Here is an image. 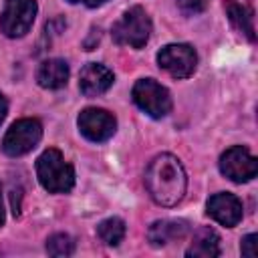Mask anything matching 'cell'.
<instances>
[{
  "instance_id": "cell-1",
  "label": "cell",
  "mask_w": 258,
  "mask_h": 258,
  "mask_svg": "<svg viewBox=\"0 0 258 258\" xmlns=\"http://www.w3.org/2000/svg\"><path fill=\"white\" fill-rule=\"evenodd\" d=\"M145 187L157 206H177L187 189V177L181 161L171 153L155 155L145 169Z\"/></svg>"
},
{
  "instance_id": "cell-2",
  "label": "cell",
  "mask_w": 258,
  "mask_h": 258,
  "mask_svg": "<svg viewBox=\"0 0 258 258\" xmlns=\"http://www.w3.org/2000/svg\"><path fill=\"white\" fill-rule=\"evenodd\" d=\"M36 177L50 194H67L75 185V169L54 147L44 149L36 159Z\"/></svg>"
},
{
  "instance_id": "cell-3",
  "label": "cell",
  "mask_w": 258,
  "mask_h": 258,
  "mask_svg": "<svg viewBox=\"0 0 258 258\" xmlns=\"http://www.w3.org/2000/svg\"><path fill=\"white\" fill-rule=\"evenodd\" d=\"M113 40L129 48H143L151 36V18L141 6L129 8L113 24Z\"/></svg>"
},
{
  "instance_id": "cell-4",
  "label": "cell",
  "mask_w": 258,
  "mask_h": 258,
  "mask_svg": "<svg viewBox=\"0 0 258 258\" xmlns=\"http://www.w3.org/2000/svg\"><path fill=\"white\" fill-rule=\"evenodd\" d=\"M133 103L153 119H161L171 111L169 91L155 79H139L131 91Z\"/></svg>"
},
{
  "instance_id": "cell-5",
  "label": "cell",
  "mask_w": 258,
  "mask_h": 258,
  "mask_svg": "<svg viewBox=\"0 0 258 258\" xmlns=\"http://www.w3.org/2000/svg\"><path fill=\"white\" fill-rule=\"evenodd\" d=\"M42 137V125L38 119L24 117L10 125L2 139V151L8 157H20L36 147V143Z\"/></svg>"
},
{
  "instance_id": "cell-6",
  "label": "cell",
  "mask_w": 258,
  "mask_h": 258,
  "mask_svg": "<svg viewBox=\"0 0 258 258\" xmlns=\"http://www.w3.org/2000/svg\"><path fill=\"white\" fill-rule=\"evenodd\" d=\"M36 0H6L0 14V28L8 38L24 36L36 18Z\"/></svg>"
},
{
  "instance_id": "cell-7",
  "label": "cell",
  "mask_w": 258,
  "mask_h": 258,
  "mask_svg": "<svg viewBox=\"0 0 258 258\" xmlns=\"http://www.w3.org/2000/svg\"><path fill=\"white\" fill-rule=\"evenodd\" d=\"M220 171L236 183H246L256 177L258 159L248 151V147L234 145L220 155Z\"/></svg>"
},
{
  "instance_id": "cell-8",
  "label": "cell",
  "mask_w": 258,
  "mask_h": 258,
  "mask_svg": "<svg viewBox=\"0 0 258 258\" xmlns=\"http://www.w3.org/2000/svg\"><path fill=\"white\" fill-rule=\"evenodd\" d=\"M157 64L173 79H187L198 67V54L189 44H165L157 52Z\"/></svg>"
},
{
  "instance_id": "cell-9",
  "label": "cell",
  "mask_w": 258,
  "mask_h": 258,
  "mask_svg": "<svg viewBox=\"0 0 258 258\" xmlns=\"http://www.w3.org/2000/svg\"><path fill=\"white\" fill-rule=\"evenodd\" d=\"M77 125H79L81 135L93 143H103L111 139L113 133L117 131V119L109 111L97 109V107L83 109L77 119Z\"/></svg>"
},
{
  "instance_id": "cell-10",
  "label": "cell",
  "mask_w": 258,
  "mask_h": 258,
  "mask_svg": "<svg viewBox=\"0 0 258 258\" xmlns=\"http://www.w3.org/2000/svg\"><path fill=\"white\" fill-rule=\"evenodd\" d=\"M208 216H212L218 224L226 226V228H234L240 224L242 216H244V206L240 202L238 196L230 194V191H220L214 194L208 200Z\"/></svg>"
},
{
  "instance_id": "cell-11",
  "label": "cell",
  "mask_w": 258,
  "mask_h": 258,
  "mask_svg": "<svg viewBox=\"0 0 258 258\" xmlns=\"http://www.w3.org/2000/svg\"><path fill=\"white\" fill-rule=\"evenodd\" d=\"M115 81V75L111 69H107L101 62H89L83 67L79 75V89L85 97H97L111 89Z\"/></svg>"
},
{
  "instance_id": "cell-12",
  "label": "cell",
  "mask_w": 258,
  "mask_h": 258,
  "mask_svg": "<svg viewBox=\"0 0 258 258\" xmlns=\"http://www.w3.org/2000/svg\"><path fill=\"white\" fill-rule=\"evenodd\" d=\"M189 232V224L185 220H157L147 230V240L151 246H167L185 238Z\"/></svg>"
},
{
  "instance_id": "cell-13",
  "label": "cell",
  "mask_w": 258,
  "mask_h": 258,
  "mask_svg": "<svg viewBox=\"0 0 258 258\" xmlns=\"http://www.w3.org/2000/svg\"><path fill=\"white\" fill-rule=\"evenodd\" d=\"M69 64L62 58H46L36 69V83L42 89H60L69 81Z\"/></svg>"
},
{
  "instance_id": "cell-14",
  "label": "cell",
  "mask_w": 258,
  "mask_h": 258,
  "mask_svg": "<svg viewBox=\"0 0 258 258\" xmlns=\"http://www.w3.org/2000/svg\"><path fill=\"white\" fill-rule=\"evenodd\" d=\"M185 256L194 258H218L220 256V236L212 228H200L194 238L189 248L185 250Z\"/></svg>"
},
{
  "instance_id": "cell-15",
  "label": "cell",
  "mask_w": 258,
  "mask_h": 258,
  "mask_svg": "<svg viewBox=\"0 0 258 258\" xmlns=\"http://www.w3.org/2000/svg\"><path fill=\"white\" fill-rule=\"evenodd\" d=\"M226 14L230 18V22L242 32L246 34V38L250 42L256 40V30H254V12L248 4L244 2H236V0H228L226 2Z\"/></svg>"
},
{
  "instance_id": "cell-16",
  "label": "cell",
  "mask_w": 258,
  "mask_h": 258,
  "mask_svg": "<svg viewBox=\"0 0 258 258\" xmlns=\"http://www.w3.org/2000/svg\"><path fill=\"white\" fill-rule=\"evenodd\" d=\"M125 222L121 218H107L97 226V236L101 238L103 244L107 246H117L125 238Z\"/></svg>"
},
{
  "instance_id": "cell-17",
  "label": "cell",
  "mask_w": 258,
  "mask_h": 258,
  "mask_svg": "<svg viewBox=\"0 0 258 258\" xmlns=\"http://www.w3.org/2000/svg\"><path fill=\"white\" fill-rule=\"evenodd\" d=\"M46 252L50 256H71L75 252V242L69 234L64 232H58V234H52L48 240H46Z\"/></svg>"
},
{
  "instance_id": "cell-18",
  "label": "cell",
  "mask_w": 258,
  "mask_h": 258,
  "mask_svg": "<svg viewBox=\"0 0 258 258\" xmlns=\"http://www.w3.org/2000/svg\"><path fill=\"white\" fill-rule=\"evenodd\" d=\"M179 10L187 16H196V14H202L206 8H208V0H175Z\"/></svg>"
},
{
  "instance_id": "cell-19",
  "label": "cell",
  "mask_w": 258,
  "mask_h": 258,
  "mask_svg": "<svg viewBox=\"0 0 258 258\" xmlns=\"http://www.w3.org/2000/svg\"><path fill=\"white\" fill-rule=\"evenodd\" d=\"M256 240H258L256 234H248V236L242 238V244H240L242 256H248V258H254L256 256Z\"/></svg>"
},
{
  "instance_id": "cell-20",
  "label": "cell",
  "mask_w": 258,
  "mask_h": 258,
  "mask_svg": "<svg viewBox=\"0 0 258 258\" xmlns=\"http://www.w3.org/2000/svg\"><path fill=\"white\" fill-rule=\"evenodd\" d=\"M67 2H71V4H83L87 8H97V6L105 4L107 0H67Z\"/></svg>"
},
{
  "instance_id": "cell-21",
  "label": "cell",
  "mask_w": 258,
  "mask_h": 258,
  "mask_svg": "<svg viewBox=\"0 0 258 258\" xmlns=\"http://www.w3.org/2000/svg\"><path fill=\"white\" fill-rule=\"evenodd\" d=\"M6 113H8V103H6V99H4V95L0 93V123L4 121V117H6Z\"/></svg>"
},
{
  "instance_id": "cell-22",
  "label": "cell",
  "mask_w": 258,
  "mask_h": 258,
  "mask_svg": "<svg viewBox=\"0 0 258 258\" xmlns=\"http://www.w3.org/2000/svg\"><path fill=\"white\" fill-rule=\"evenodd\" d=\"M6 216H4V204H2V183H0V228L4 226Z\"/></svg>"
}]
</instances>
